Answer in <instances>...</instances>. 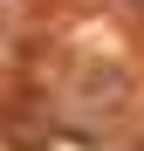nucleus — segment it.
I'll return each instance as SVG.
<instances>
[{
	"label": "nucleus",
	"instance_id": "obj_1",
	"mask_svg": "<svg viewBox=\"0 0 144 151\" xmlns=\"http://www.w3.org/2000/svg\"><path fill=\"white\" fill-rule=\"evenodd\" d=\"M130 96H137V83L117 62H103V69H82V83H76V110H82V124H96V117H124L130 110Z\"/></svg>",
	"mask_w": 144,
	"mask_h": 151
}]
</instances>
